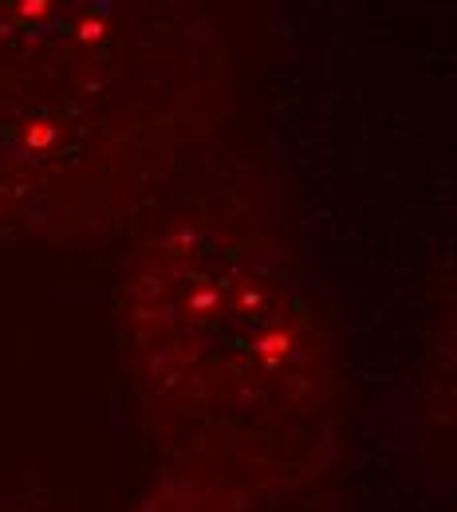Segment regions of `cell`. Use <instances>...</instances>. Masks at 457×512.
<instances>
[{"label": "cell", "instance_id": "6da1fadb", "mask_svg": "<svg viewBox=\"0 0 457 512\" xmlns=\"http://www.w3.org/2000/svg\"><path fill=\"white\" fill-rule=\"evenodd\" d=\"M119 343L162 446L158 512H261L316 485L339 430L331 335L249 205L201 193L131 256Z\"/></svg>", "mask_w": 457, "mask_h": 512}, {"label": "cell", "instance_id": "7a4b0ae2", "mask_svg": "<svg viewBox=\"0 0 457 512\" xmlns=\"http://www.w3.org/2000/svg\"><path fill=\"white\" fill-rule=\"evenodd\" d=\"M221 0H0V237L95 245L221 127Z\"/></svg>", "mask_w": 457, "mask_h": 512}]
</instances>
